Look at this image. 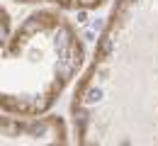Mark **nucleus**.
<instances>
[{
	"instance_id": "1",
	"label": "nucleus",
	"mask_w": 158,
	"mask_h": 146,
	"mask_svg": "<svg viewBox=\"0 0 158 146\" xmlns=\"http://www.w3.org/2000/svg\"><path fill=\"white\" fill-rule=\"evenodd\" d=\"M78 144H158V0H117L71 105Z\"/></svg>"
},
{
	"instance_id": "2",
	"label": "nucleus",
	"mask_w": 158,
	"mask_h": 146,
	"mask_svg": "<svg viewBox=\"0 0 158 146\" xmlns=\"http://www.w3.org/2000/svg\"><path fill=\"white\" fill-rule=\"evenodd\" d=\"M78 29L59 10H34L12 24L0 5V112L46 115L83 66Z\"/></svg>"
},
{
	"instance_id": "3",
	"label": "nucleus",
	"mask_w": 158,
	"mask_h": 146,
	"mask_svg": "<svg viewBox=\"0 0 158 146\" xmlns=\"http://www.w3.org/2000/svg\"><path fill=\"white\" fill-rule=\"evenodd\" d=\"M68 127L54 115H0V144H66Z\"/></svg>"
},
{
	"instance_id": "4",
	"label": "nucleus",
	"mask_w": 158,
	"mask_h": 146,
	"mask_svg": "<svg viewBox=\"0 0 158 146\" xmlns=\"http://www.w3.org/2000/svg\"><path fill=\"white\" fill-rule=\"evenodd\" d=\"M20 5H56L63 10H93L105 0H15Z\"/></svg>"
}]
</instances>
